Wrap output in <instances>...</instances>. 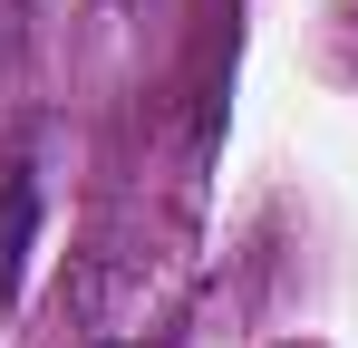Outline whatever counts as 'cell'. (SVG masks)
Here are the masks:
<instances>
[{"mask_svg": "<svg viewBox=\"0 0 358 348\" xmlns=\"http://www.w3.org/2000/svg\"><path fill=\"white\" fill-rule=\"evenodd\" d=\"M29 213H39V184L10 174V194H0V300L20 290V261H29Z\"/></svg>", "mask_w": 358, "mask_h": 348, "instance_id": "cell-1", "label": "cell"}]
</instances>
